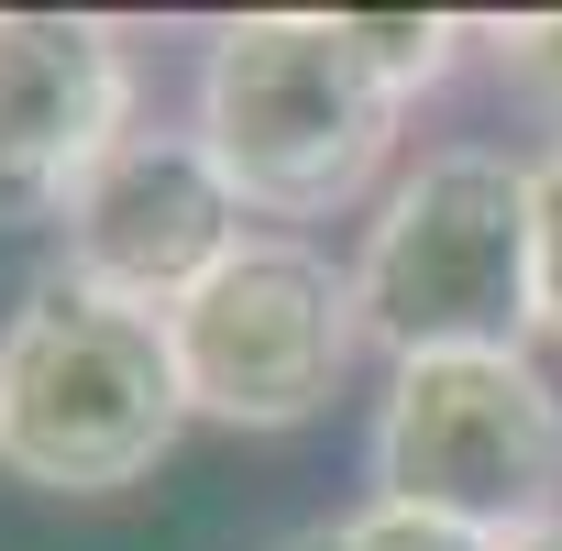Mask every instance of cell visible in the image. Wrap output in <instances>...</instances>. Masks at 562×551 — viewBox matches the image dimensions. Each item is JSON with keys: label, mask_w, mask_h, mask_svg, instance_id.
<instances>
[{"label": "cell", "mask_w": 562, "mask_h": 551, "mask_svg": "<svg viewBox=\"0 0 562 551\" xmlns=\"http://www.w3.org/2000/svg\"><path fill=\"white\" fill-rule=\"evenodd\" d=\"M408 100L364 67L353 12H243L199 56V144L254 221H331L397 155Z\"/></svg>", "instance_id": "cell-1"}, {"label": "cell", "mask_w": 562, "mask_h": 551, "mask_svg": "<svg viewBox=\"0 0 562 551\" xmlns=\"http://www.w3.org/2000/svg\"><path fill=\"white\" fill-rule=\"evenodd\" d=\"M188 375L166 321L34 276L0 321V474L34 496H122L188 441Z\"/></svg>", "instance_id": "cell-2"}, {"label": "cell", "mask_w": 562, "mask_h": 551, "mask_svg": "<svg viewBox=\"0 0 562 551\" xmlns=\"http://www.w3.org/2000/svg\"><path fill=\"white\" fill-rule=\"evenodd\" d=\"M353 310L386 364L419 353H529L540 331V210L529 166L496 144L419 155L353 254Z\"/></svg>", "instance_id": "cell-3"}, {"label": "cell", "mask_w": 562, "mask_h": 551, "mask_svg": "<svg viewBox=\"0 0 562 551\" xmlns=\"http://www.w3.org/2000/svg\"><path fill=\"white\" fill-rule=\"evenodd\" d=\"M364 485L430 518H463L485 540L562 518V386L529 353H419L386 364Z\"/></svg>", "instance_id": "cell-4"}, {"label": "cell", "mask_w": 562, "mask_h": 551, "mask_svg": "<svg viewBox=\"0 0 562 551\" xmlns=\"http://www.w3.org/2000/svg\"><path fill=\"white\" fill-rule=\"evenodd\" d=\"M188 408L221 430H310L353 353H364V310H353V265H331L299 232H254L210 288L166 321Z\"/></svg>", "instance_id": "cell-5"}, {"label": "cell", "mask_w": 562, "mask_h": 551, "mask_svg": "<svg viewBox=\"0 0 562 551\" xmlns=\"http://www.w3.org/2000/svg\"><path fill=\"white\" fill-rule=\"evenodd\" d=\"M254 210L232 199L221 155L199 144V122H133L100 177L67 199L56 221V276H78V288L144 310V321H177L210 276L254 243L243 232Z\"/></svg>", "instance_id": "cell-6"}, {"label": "cell", "mask_w": 562, "mask_h": 551, "mask_svg": "<svg viewBox=\"0 0 562 551\" xmlns=\"http://www.w3.org/2000/svg\"><path fill=\"white\" fill-rule=\"evenodd\" d=\"M133 45L100 12H0V232H56L133 133Z\"/></svg>", "instance_id": "cell-7"}, {"label": "cell", "mask_w": 562, "mask_h": 551, "mask_svg": "<svg viewBox=\"0 0 562 551\" xmlns=\"http://www.w3.org/2000/svg\"><path fill=\"white\" fill-rule=\"evenodd\" d=\"M353 45H364V67L397 100H419V89L452 78V56L474 45V23H452V12H353Z\"/></svg>", "instance_id": "cell-8"}, {"label": "cell", "mask_w": 562, "mask_h": 551, "mask_svg": "<svg viewBox=\"0 0 562 551\" xmlns=\"http://www.w3.org/2000/svg\"><path fill=\"white\" fill-rule=\"evenodd\" d=\"M288 551H507V540H485V529H463V518H430V507H397V496H364V507L321 518V529L288 540Z\"/></svg>", "instance_id": "cell-9"}, {"label": "cell", "mask_w": 562, "mask_h": 551, "mask_svg": "<svg viewBox=\"0 0 562 551\" xmlns=\"http://www.w3.org/2000/svg\"><path fill=\"white\" fill-rule=\"evenodd\" d=\"M474 34H485L496 78H507L540 122H562V12H518V23H474Z\"/></svg>", "instance_id": "cell-10"}, {"label": "cell", "mask_w": 562, "mask_h": 551, "mask_svg": "<svg viewBox=\"0 0 562 551\" xmlns=\"http://www.w3.org/2000/svg\"><path fill=\"white\" fill-rule=\"evenodd\" d=\"M529 210H540V331L562 342V144L529 166Z\"/></svg>", "instance_id": "cell-11"}, {"label": "cell", "mask_w": 562, "mask_h": 551, "mask_svg": "<svg viewBox=\"0 0 562 551\" xmlns=\"http://www.w3.org/2000/svg\"><path fill=\"white\" fill-rule=\"evenodd\" d=\"M507 551H562V518H551V529H518Z\"/></svg>", "instance_id": "cell-12"}]
</instances>
